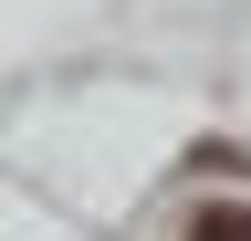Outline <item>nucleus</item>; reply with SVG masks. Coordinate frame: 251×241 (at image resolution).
Here are the masks:
<instances>
[{
    "label": "nucleus",
    "mask_w": 251,
    "mask_h": 241,
    "mask_svg": "<svg viewBox=\"0 0 251 241\" xmlns=\"http://www.w3.org/2000/svg\"><path fill=\"white\" fill-rule=\"evenodd\" d=\"M188 241H251V210H199Z\"/></svg>",
    "instance_id": "obj_1"
}]
</instances>
